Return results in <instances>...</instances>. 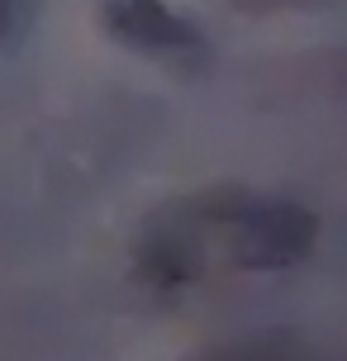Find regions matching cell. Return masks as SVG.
<instances>
[{"label": "cell", "instance_id": "1", "mask_svg": "<svg viewBox=\"0 0 347 361\" xmlns=\"http://www.w3.org/2000/svg\"><path fill=\"white\" fill-rule=\"evenodd\" d=\"M314 243V219L286 200H257L233 214V257L243 267H286Z\"/></svg>", "mask_w": 347, "mask_h": 361}, {"label": "cell", "instance_id": "3", "mask_svg": "<svg viewBox=\"0 0 347 361\" xmlns=\"http://www.w3.org/2000/svg\"><path fill=\"white\" fill-rule=\"evenodd\" d=\"M10 10H15V0H0V34L10 29Z\"/></svg>", "mask_w": 347, "mask_h": 361}, {"label": "cell", "instance_id": "2", "mask_svg": "<svg viewBox=\"0 0 347 361\" xmlns=\"http://www.w3.org/2000/svg\"><path fill=\"white\" fill-rule=\"evenodd\" d=\"M110 34L138 53H190L205 38L185 15L166 10L162 0H110L105 5Z\"/></svg>", "mask_w": 347, "mask_h": 361}]
</instances>
